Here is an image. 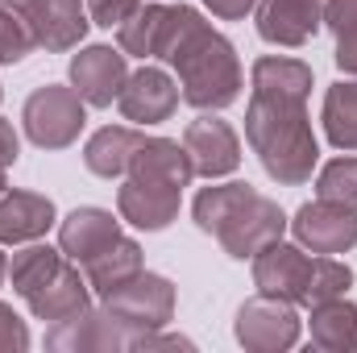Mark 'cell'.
<instances>
[{"label": "cell", "mask_w": 357, "mask_h": 353, "mask_svg": "<svg viewBox=\"0 0 357 353\" xmlns=\"http://www.w3.org/2000/svg\"><path fill=\"white\" fill-rule=\"evenodd\" d=\"M295 241L312 254H349L357 246V208L333 204V200H316L303 204L295 212V220H287Z\"/></svg>", "instance_id": "cell-9"}, {"label": "cell", "mask_w": 357, "mask_h": 353, "mask_svg": "<svg viewBox=\"0 0 357 353\" xmlns=\"http://www.w3.org/2000/svg\"><path fill=\"white\" fill-rule=\"evenodd\" d=\"M13 4H17V0H13Z\"/></svg>", "instance_id": "cell-34"}, {"label": "cell", "mask_w": 357, "mask_h": 353, "mask_svg": "<svg viewBox=\"0 0 357 353\" xmlns=\"http://www.w3.org/2000/svg\"><path fill=\"white\" fill-rule=\"evenodd\" d=\"M191 179H195V171H191L183 142L146 137L125 171V183L116 187L121 220H129L133 229H146V233L167 229L178 216V200Z\"/></svg>", "instance_id": "cell-3"}, {"label": "cell", "mask_w": 357, "mask_h": 353, "mask_svg": "<svg viewBox=\"0 0 357 353\" xmlns=\"http://www.w3.org/2000/svg\"><path fill=\"white\" fill-rule=\"evenodd\" d=\"M324 25L337 38V67L357 80V0H324Z\"/></svg>", "instance_id": "cell-24"}, {"label": "cell", "mask_w": 357, "mask_h": 353, "mask_svg": "<svg viewBox=\"0 0 357 353\" xmlns=\"http://www.w3.org/2000/svg\"><path fill=\"white\" fill-rule=\"evenodd\" d=\"M137 270H142V246H137L133 237H121L108 254H100L96 262L84 266V274H88V283H91V291H96V295L112 291L116 283L133 278Z\"/></svg>", "instance_id": "cell-23"}, {"label": "cell", "mask_w": 357, "mask_h": 353, "mask_svg": "<svg viewBox=\"0 0 357 353\" xmlns=\"http://www.w3.org/2000/svg\"><path fill=\"white\" fill-rule=\"evenodd\" d=\"M254 91L245 108V142L262 158L270 179L299 187L320 163V142L307 121L312 67L299 59L266 54L254 63Z\"/></svg>", "instance_id": "cell-1"}, {"label": "cell", "mask_w": 357, "mask_h": 353, "mask_svg": "<svg viewBox=\"0 0 357 353\" xmlns=\"http://www.w3.org/2000/svg\"><path fill=\"white\" fill-rule=\"evenodd\" d=\"M0 191H4V171H0Z\"/></svg>", "instance_id": "cell-33"}, {"label": "cell", "mask_w": 357, "mask_h": 353, "mask_svg": "<svg viewBox=\"0 0 357 353\" xmlns=\"http://www.w3.org/2000/svg\"><path fill=\"white\" fill-rule=\"evenodd\" d=\"M307 278H312V258L303 254V246H287L278 237V241H270L266 250L254 254V287L262 295L303 303Z\"/></svg>", "instance_id": "cell-13"}, {"label": "cell", "mask_w": 357, "mask_h": 353, "mask_svg": "<svg viewBox=\"0 0 357 353\" xmlns=\"http://www.w3.org/2000/svg\"><path fill=\"white\" fill-rule=\"evenodd\" d=\"M84 96L75 88H63V84H46L38 88L25 108H21V125H25V137L42 150H67L84 125H88V112H84Z\"/></svg>", "instance_id": "cell-5"}, {"label": "cell", "mask_w": 357, "mask_h": 353, "mask_svg": "<svg viewBox=\"0 0 357 353\" xmlns=\"http://www.w3.org/2000/svg\"><path fill=\"white\" fill-rule=\"evenodd\" d=\"M324 25V0H258V33L270 46L299 50Z\"/></svg>", "instance_id": "cell-14"}, {"label": "cell", "mask_w": 357, "mask_h": 353, "mask_svg": "<svg viewBox=\"0 0 357 353\" xmlns=\"http://www.w3.org/2000/svg\"><path fill=\"white\" fill-rule=\"evenodd\" d=\"M17 13L29 25L33 46L50 50V54L75 50L91 25L84 0H17Z\"/></svg>", "instance_id": "cell-8"}, {"label": "cell", "mask_w": 357, "mask_h": 353, "mask_svg": "<svg viewBox=\"0 0 357 353\" xmlns=\"http://www.w3.org/2000/svg\"><path fill=\"white\" fill-rule=\"evenodd\" d=\"M178 100H183V91L162 67H142V71H129L125 88L116 96V108L133 125H162L175 117Z\"/></svg>", "instance_id": "cell-11"}, {"label": "cell", "mask_w": 357, "mask_h": 353, "mask_svg": "<svg viewBox=\"0 0 357 353\" xmlns=\"http://www.w3.org/2000/svg\"><path fill=\"white\" fill-rule=\"evenodd\" d=\"M100 299H104V308H108L116 320H125L133 333H154V329H162V324L175 316V287H171L162 274H146V270H137L133 278L116 283V287L104 291Z\"/></svg>", "instance_id": "cell-6"}, {"label": "cell", "mask_w": 357, "mask_h": 353, "mask_svg": "<svg viewBox=\"0 0 357 353\" xmlns=\"http://www.w3.org/2000/svg\"><path fill=\"white\" fill-rule=\"evenodd\" d=\"M142 142H146V133H137L129 125H104V129H96L88 137L84 163H88L91 175H100V179H125V171H129V163H133Z\"/></svg>", "instance_id": "cell-19"}, {"label": "cell", "mask_w": 357, "mask_h": 353, "mask_svg": "<svg viewBox=\"0 0 357 353\" xmlns=\"http://www.w3.org/2000/svg\"><path fill=\"white\" fill-rule=\"evenodd\" d=\"M21 350H29V329L8 303H0V353H21Z\"/></svg>", "instance_id": "cell-29"}, {"label": "cell", "mask_w": 357, "mask_h": 353, "mask_svg": "<svg viewBox=\"0 0 357 353\" xmlns=\"http://www.w3.org/2000/svg\"><path fill=\"white\" fill-rule=\"evenodd\" d=\"M349 283H354V270L345 262H337V254H316V258H312V278H307L303 308H316V303H324V299L345 295Z\"/></svg>", "instance_id": "cell-25"}, {"label": "cell", "mask_w": 357, "mask_h": 353, "mask_svg": "<svg viewBox=\"0 0 357 353\" xmlns=\"http://www.w3.org/2000/svg\"><path fill=\"white\" fill-rule=\"evenodd\" d=\"M17 154H21V142H17V129L0 117V171H8L13 163H17Z\"/></svg>", "instance_id": "cell-30"}, {"label": "cell", "mask_w": 357, "mask_h": 353, "mask_svg": "<svg viewBox=\"0 0 357 353\" xmlns=\"http://www.w3.org/2000/svg\"><path fill=\"white\" fill-rule=\"evenodd\" d=\"M29 50H33V33H29L25 17L0 0V67H13V63H21Z\"/></svg>", "instance_id": "cell-27"}, {"label": "cell", "mask_w": 357, "mask_h": 353, "mask_svg": "<svg viewBox=\"0 0 357 353\" xmlns=\"http://www.w3.org/2000/svg\"><path fill=\"white\" fill-rule=\"evenodd\" d=\"M299 312L291 299H274V295H254L241 303L237 312V341L254 353H282L299 341Z\"/></svg>", "instance_id": "cell-7"}, {"label": "cell", "mask_w": 357, "mask_h": 353, "mask_svg": "<svg viewBox=\"0 0 357 353\" xmlns=\"http://www.w3.org/2000/svg\"><path fill=\"white\" fill-rule=\"evenodd\" d=\"M54 225V204L38 191H0V246H25L46 237Z\"/></svg>", "instance_id": "cell-18"}, {"label": "cell", "mask_w": 357, "mask_h": 353, "mask_svg": "<svg viewBox=\"0 0 357 353\" xmlns=\"http://www.w3.org/2000/svg\"><path fill=\"white\" fill-rule=\"evenodd\" d=\"M312 345L328 353L357 350V303H349L345 295L316 303L312 308Z\"/></svg>", "instance_id": "cell-20"}, {"label": "cell", "mask_w": 357, "mask_h": 353, "mask_svg": "<svg viewBox=\"0 0 357 353\" xmlns=\"http://www.w3.org/2000/svg\"><path fill=\"white\" fill-rule=\"evenodd\" d=\"M216 17H225V21H241L245 13H254L258 8V0H204Z\"/></svg>", "instance_id": "cell-31"}, {"label": "cell", "mask_w": 357, "mask_h": 353, "mask_svg": "<svg viewBox=\"0 0 357 353\" xmlns=\"http://www.w3.org/2000/svg\"><path fill=\"white\" fill-rule=\"evenodd\" d=\"M324 133L337 150L357 154V80H341L324 91Z\"/></svg>", "instance_id": "cell-22"}, {"label": "cell", "mask_w": 357, "mask_h": 353, "mask_svg": "<svg viewBox=\"0 0 357 353\" xmlns=\"http://www.w3.org/2000/svg\"><path fill=\"white\" fill-rule=\"evenodd\" d=\"M129 54L116 46H88L71 59V88L84 96V104L91 108H108L116 104V96L129 80Z\"/></svg>", "instance_id": "cell-12"}, {"label": "cell", "mask_w": 357, "mask_h": 353, "mask_svg": "<svg viewBox=\"0 0 357 353\" xmlns=\"http://www.w3.org/2000/svg\"><path fill=\"white\" fill-rule=\"evenodd\" d=\"M133 329L125 320H116L108 308H88L71 320H59L46 333L50 350H129L133 345Z\"/></svg>", "instance_id": "cell-15"}, {"label": "cell", "mask_w": 357, "mask_h": 353, "mask_svg": "<svg viewBox=\"0 0 357 353\" xmlns=\"http://www.w3.org/2000/svg\"><path fill=\"white\" fill-rule=\"evenodd\" d=\"M191 216L204 233H212L220 241V250L229 258H254L258 250H266L270 241H278L287 233L282 208L266 200L262 191H254L250 183L204 187L191 204Z\"/></svg>", "instance_id": "cell-4"}, {"label": "cell", "mask_w": 357, "mask_h": 353, "mask_svg": "<svg viewBox=\"0 0 357 353\" xmlns=\"http://www.w3.org/2000/svg\"><path fill=\"white\" fill-rule=\"evenodd\" d=\"M8 278V262H4V254H0V283Z\"/></svg>", "instance_id": "cell-32"}, {"label": "cell", "mask_w": 357, "mask_h": 353, "mask_svg": "<svg viewBox=\"0 0 357 353\" xmlns=\"http://www.w3.org/2000/svg\"><path fill=\"white\" fill-rule=\"evenodd\" d=\"M316 195L333 200V204H345V208H357V158H333L316 179Z\"/></svg>", "instance_id": "cell-26"}, {"label": "cell", "mask_w": 357, "mask_h": 353, "mask_svg": "<svg viewBox=\"0 0 357 353\" xmlns=\"http://www.w3.org/2000/svg\"><path fill=\"white\" fill-rule=\"evenodd\" d=\"M183 150L191 158V171L199 179H225L241 167V142L229 121L204 112L183 129Z\"/></svg>", "instance_id": "cell-10"}, {"label": "cell", "mask_w": 357, "mask_h": 353, "mask_svg": "<svg viewBox=\"0 0 357 353\" xmlns=\"http://www.w3.org/2000/svg\"><path fill=\"white\" fill-rule=\"evenodd\" d=\"M121 220L104 208H75L63 225H59V250L71 258V262L84 266L96 262L100 254H108L116 241H121Z\"/></svg>", "instance_id": "cell-16"}, {"label": "cell", "mask_w": 357, "mask_h": 353, "mask_svg": "<svg viewBox=\"0 0 357 353\" xmlns=\"http://www.w3.org/2000/svg\"><path fill=\"white\" fill-rule=\"evenodd\" d=\"M171 8L175 4H142L125 25H116V46L133 59H154L162 33L171 25Z\"/></svg>", "instance_id": "cell-21"}, {"label": "cell", "mask_w": 357, "mask_h": 353, "mask_svg": "<svg viewBox=\"0 0 357 353\" xmlns=\"http://www.w3.org/2000/svg\"><path fill=\"white\" fill-rule=\"evenodd\" d=\"M84 4H88L91 25H104V29L125 25V21L142 8V0H84Z\"/></svg>", "instance_id": "cell-28"}, {"label": "cell", "mask_w": 357, "mask_h": 353, "mask_svg": "<svg viewBox=\"0 0 357 353\" xmlns=\"http://www.w3.org/2000/svg\"><path fill=\"white\" fill-rule=\"evenodd\" d=\"M25 308L38 316V320H50V324H59V320H71V316H79V312H88L91 308V283L88 274L79 270V266L67 262L59 266L29 299H25Z\"/></svg>", "instance_id": "cell-17"}, {"label": "cell", "mask_w": 357, "mask_h": 353, "mask_svg": "<svg viewBox=\"0 0 357 353\" xmlns=\"http://www.w3.org/2000/svg\"><path fill=\"white\" fill-rule=\"evenodd\" d=\"M162 63H171L178 75V91L191 108L199 112H220L241 96V63L237 50L225 33H216L195 8L175 4L171 25L162 33L158 54Z\"/></svg>", "instance_id": "cell-2"}]
</instances>
